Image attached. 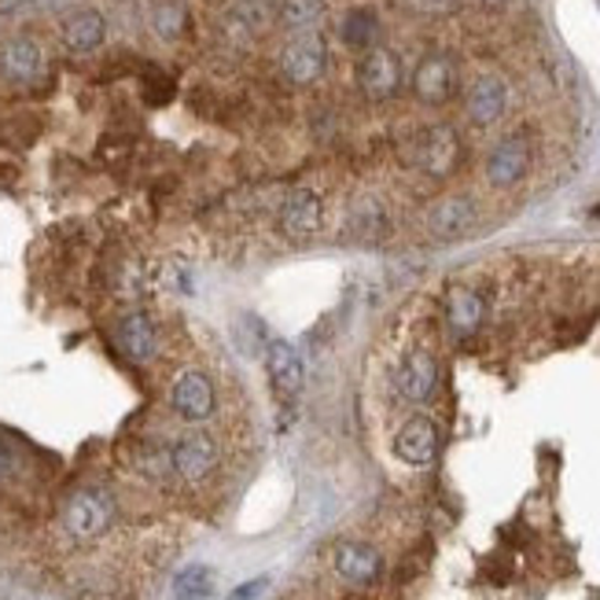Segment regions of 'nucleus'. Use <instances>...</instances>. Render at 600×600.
<instances>
[{
  "mask_svg": "<svg viewBox=\"0 0 600 600\" xmlns=\"http://www.w3.org/2000/svg\"><path fill=\"white\" fill-rule=\"evenodd\" d=\"M461 159H464V140L457 133V126H450V122L420 126L417 133H409V140H406V162L431 181L453 178L457 167H461Z\"/></svg>",
  "mask_w": 600,
  "mask_h": 600,
  "instance_id": "1",
  "label": "nucleus"
},
{
  "mask_svg": "<svg viewBox=\"0 0 600 600\" xmlns=\"http://www.w3.org/2000/svg\"><path fill=\"white\" fill-rule=\"evenodd\" d=\"M277 71L280 78L294 85V89H310L329 74V38L321 30H299L288 34V41L277 52Z\"/></svg>",
  "mask_w": 600,
  "mask_h": 600,
  "instance_id": "2",
  "label": "nucleus"
},
{
  "mask_svg": "<svg viewBox=\"0 0 600 600\" xmlns=\"http://www.w3.org/2000/svg\"><path fill=\"white\" fill-rule=\"evenodd\" d=\"M531 167H534V140L527 129H512V133L497 137L494 144H490L483 159V178L490 189L512 192L527 181Z\"/></svg>",
  "mask_w": 600,
  "mask_h": 600,
  "instance_id": "3",
  "label": "nucleus"
},
{
  "mask_svg": "<svg viewBox=\"0 0 600 600\" xmlns=\"http://www.w3.org/2000/svg\"><path fill=\"white\" fill-rule=\"evenodd\" d=\"M354 82H357V93H362L368 104H387V100H395L401 93V85H406V63H401L395 49L373 45L357 56Z\"/></svg>",
  "mask_w": 600,
  "mask_h": 600,
  "instance_id": "4",
  "label": "nucleus"
},
{
  "mask_svg": "<svg viewBox=\"0 0 600 600\" xmlns=\"http://www.w3.org/2000/svg\"><path fill=\"white\" fill-rule=\"evenodd\" d=\"M115 523V497L104 486H82L74 490L63 505V531L74 542H96L111 531Z\"/></svg>",
  "mask_w": 600,
  "mask_h": 600,
  "instance_id": "5",
  "label": "nucleus"
},
{
  "mask_svg": "<svg viewBox=\"0 0 600 600\" xmlns=\"http://www.w3.org/2000/svg\"><path fill=\"white\" fill-rule=\"evenodd\" d=\"M483 222V211L468 192H446L439 200L428 203L424 211V233L439 244H457V239H468Z\"/></svg>",
  "mask_w": 600,
  "mask_h": 600,
  "instance_id": "6",
  "label": "nucleus"
},
{
  "mask_svg": "<svg viewBox=\"0 0 600 600\" xmlns=\"http://www.w3.org/2000/svg\"><path fill=\"white\" fill-rule=\"evenodd\" d=\"M413 100L424 107H446L461 93V63L450 52H428L409 74Z\"/></svg>",
  "mask_w": 600,
  "mask_h": 600,
  "instance_id": "7",
  "label": "nucleus"
},
{
  "mask_svg": "<svg viewBox=\"0 0 600 600\" xmlns=\"http://www.w3.org/2000/svg\"><path fill=\"white\" fill-rule=\"evenodd\" d=\"M512 107V85L501 71H479L464 89V118L475 129H494Z\"/></svg>",
  "mask_w": 600,
  "mask_h": 600,
  "instance_id": "8",
  "label": "nucleus"
},
{
  "mask_svg": "<svg viewBox=\"0 0 600 600\" xmlns=\"http://www.w3.org/2000/svg\"><path fill=\"white\" fill-rule=\"evenodd\" d=\"M170 457H173V475H178L181 483L195 486V483H206V479L217 472V464H222V446H217L211 431L192 428L170 446Z\"/></svg>",
  "mask_w": 600,
  "mask_h": 600,
  "instance_id": "9",
  "label": "nucleus"
},
{
  "mask_svg": "<svg viewBox=\"0 0 600 600\" xmlns=\"http://www.w3.org/2000/svg\"><path fill=\"white\" fill-rule=\"evenodd\" d=\"M277 225L280 233L302 244V239H313L324 228V195L310 184H299L283 195L280 211H277Z\"/></svg>",
  "mask_w": 600,
  "mask_h": 600,
  "instance_id": "10",
  "label": "nucleus"
},
{
  "mask_svg": "<svg viewBox=\"0 0 600 600\" xmlns=\"http://www.w3.org/2000/svg\"><path fill=\"white\" fill-rule=\"evenodd\" d=\"M266 376L272 387V398L280 406H294L307 387V365H302V354L294 351L288 340H269L266 343Z\"/></svg>",
  "mask_w": 600,
  "mask_h": 600,
  "instance_id": "11",
  "label": "nucleus"
},
{
  "mask_svg": "<svg viewBox=\"0 0 600 600\" xmlns=\"http://www.w3.org/2000/svg\"><path fill=\"white\" fill-rule=\"evenodd\" d=\"M439 379H442L439 357H435L428 346H413V351L401 357L395 387H398L401 398L413 401V406H424V401L435 398V390H439Z\"/></svg>",
  "mask_w": 600,
  "mask_h": 600,
  "instance_id": "12",
  "label": "nucleus"
},
{
  "mask_svg": "<svg viewBox=\"0 0 600 600\" xmlns=\"http://www.w3.org/2000/svg\"><path fill=\"white\" fill-rule=\"evenodd\" d=\"M170 406L184 424H203L217 406V390L214 379L203 368H184L170 387Z\"/></svg>",
  "mask_w": 600,
  "mask_h": 600,
  "instance_id": "13",
  "label": "nucleus"
},
{
  "mask_svg": "<svg viewBox=\"0 0 600 600\" xmlns=\"http://www.w3.org/2000/svg\"><path fill=\"white\" fill-rule=\"evenodd\" d=\"M442 318L453 340H472V335L486 324V294L472 288V283H453L442 299Z\"/></svg>",
  "mask_w": 600,
  "mask_h": 600,
  "instance_id": "14",
  "label": "nucleus"
},
{
  "mask_svg": "<svg viewBox=\"0 0 600 600\" xmlns=\"http://www.w3.org/2000/svg\"><path fill=\"white\" fill-rule=\"evenodd\" d=\"M45 49H41L38 38L30 34H15L0 45V78L12 85H34L38 78H45Z\"/></svg>",
  "mask_w": 600,
  "mask_h": 600,
  "instance_id": "15",
  "label": "nucleus"
},
{
  "mask_svg": "<svg viewBox=\"0 0 600 600\" xmlns=\"http://www.w3.org/2000/svg\"><path fill=\"white\" fill-rule=\"evenodd\" d=\"M115 343L129 362L144 365L159 354V324L151 321L148 310H126L115 321Z\"/></svg>",
  "mask_w": 600,
  "mask_h": 600,
  "instance_id": "16",
  "label": "nucleus"
},
{
  "mask_svg": "<svg viewBox=\"0 0 600 600\" xmlns=\"http://www.w3.org/2000/svg\"><path fill=\"white\" fill-rule=\"evenodd\" d=\"M439 442H442L439 424L431 417H409L395 435V453L409 468H428L439 457Z\"/></svg>",
  "mask_w": 600,
  "mask_h": 600,
  "instance_id": "17",
  "label": "nucleus"
},
{
  "mask_svg": "<svg viewBox=\"0 0 600 600\" xmlns=\"http://www.w3.org/2000/svg\"><path fill=\"white\" fill-rule=\"evenodd\" d=\"M332 567L343 582L351 586H373L384 575V556L368 542H340L332 553Z\"/></svg>",
  "mask_w": 600,
  "mask_h": 600,
  "instance_id": "18",
  "label": "nucleus"
},
{
  "mask_svg": "<svg viewBox=\"0 0 600 600\" xmlns=\"http://www.w3.org/2000/svg\"><path fill=\"white\" fill-rule=\"evenodd\" d=\"M60 38L74 56H93V52L107 41V19H104V12H96V8H78V12H71L63 19Z\"/></svg>",
  "mask_w": 600,
  "mask_h": 600,
  "instance_id": "19",
  "label": "nucleus"
},
{
  "mask_svg": "<svg viewBox=\"0 0 600 600\" xmlns=\"http://www.w3.org/2000/svg\"><path fill=\"white\" fill-rule=\"evenodd\" d=\"M351 233L365 244H379L390 233V214L379 195H362L351 206Z\"/></svg>",
  "mask_w": 600,
  "mask_h": 600,
  "instance_id": "20",
  "label": "nucleus"
},
{
  "mask_svg": "<svg viewBox=\"0 0 600 600\" xmlns=\"http://www.w3.org/2000/svg\"><path fill=\"white\" fill-rule=\"evenodd\" d=\"M189 4L184 0H151L148 8V26L159 41H181L189 34Z\"/></svg>",
  "mask_w": 600,
  "mask_h": 600,
  "instance_id": "21",
  "label": "nucleus"
},
{
  "mask_svg": "<svg viewBox=\"0 0 600 600\" xmlns=\"http://www.w3.org/2000/svg\"><path fill=\"white\" fill-rule=\"evenodd\" d=\"M340 41L351 52H357V56L368 52L373 45H379V15L373 12V8H351L340 23Z\"/></svg>",
  "mask_w": 600,
  "mask_h": 600,
  "instance_id": "22",
  "label": "nucleus"
},
{
  "mask_svg": "<svg viewBox=\"0 0 600 600\" xmlns=\"http://www.w3.org/2000/svg\"><path fill=\"white\" fill-rule=\"evenodd\" d=\"M324 12H329V0H277L272 19L288 34H299V30H318Z\"/></svg>",
  "mask_w": 600,
  "mask_h": 600,
  "instance_id": "23",
  "label": "nucleus"
},
{
  "mask_svg": "<svg viewBox=\"0 0 600 600\" xmlns=\"http://www.w3.org/2000/svg\"><path fill=\"white\" fill-rule=\"evenodd\" d=\"M214 571L206 564H192L173 578L170 600H214Z\"/></svg>",
  "mask_w": 600,
  "mask_h": 600,
  "instance_id": "24",
  "label": "nucleus"
},
{
  "mask_svg": "<svg viewBox=\"0 0 600 600\" xmlns=\"http://www.w3.org/2000/svg\"><path fill=\"white\" fill-rule=\"evenodd\" d=\"M133 464L140 475L151 479V483H167V479H173V457L167 446H140Z\"/></svg>",
  "mask_w": 600,
  "mask_h": 600,
  "instance_id": "25",
  "label": "nucleus"
},
{
  "mask_svg": "<svg viewBox=\"0 0 600 600\" xmlns=\"http://www.w3.org/2000/svg\"><path fill=\"white\" fill-rule=\"evenodd\" d=\"M266 586H269V578H255V582L236 586L233 593H228V600H258L261 593H266Z\"/></svg>",
  "mask_w": 600,
  "mask_h": 600,
  "instance_id": "26",
  "label": "nucleus"
},
{
  "mask_svg": "<svg viewBox=\"0 0 600 600\" xmlns=\"http://www.w3.org/2000/svg\"><path fill=\"white\" fill-rule=\"evenodd\" d=\"M12 472V450H8V442L0 439V475Z\"/></svg>",
  "mask_w": 600,
  "mask_h": 600,
  "instance_id": "27",
  "label": "nucleus"
}]
</instances>
